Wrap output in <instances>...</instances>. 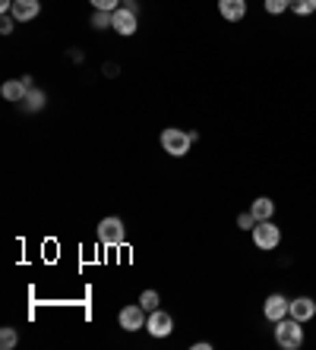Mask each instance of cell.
Masks as SVG:
<instances>
[{
    "label": "cell",
    "mask_w": 316,
    "mask_h": 350,
    "mask_svg": "<svg viewBox=\"0 0 316 350\" xmlns=\"http://www.w3.org/2000/svg\"><path fill=\"white\" fill-rule=\"evenodd\" d=\"M16 344H19V332H16V328H0V347H3V350H13V347H16Z\"/></svg>",
    "instance_id": "16"
},
{
    "label": "cell",
    "mask_w": 316,
    "mask_h": 350,
    "mask_svg": "<svg viewBox=\"0 0 316 350\" xmlns=\"http://www.w3.org/2000/svg\"><path fill=\"white\" fill-rule=\"evenodd\" d=\"M13 29H16V19L10 16V13H3V16H0V32H3V35H10V32H13Z\"/></svg>",
    "instance_id": "22"
},
{
    "label": "cell",
    "mask_w": 316,
    "mask_h": 350,
    "mask_svg": "<svg viewBox=\"0 0 316 350\" xmlns=\"http://www.w3.org/2000/svg\"><path fill=\"white\" fill-rule=\"evenodd\" d=\"M250 234H253V246L263 250V253H272L282 243V228H275V221H259Z\"/></svg>",
    "instance_id": "3"
},
{
    "label": "cell",
    "mask_w": 316,
    "mask_h": 350,
    "mask_svg": "<svg viewBox=\"0 0 316 350\" xmlns=\"http://www.w3.org/2000/svg\"><path fill=\"white\" fill-rule=\"evenodd\" d=\"M200 139L196 130H181V126H165L161 130V148H165L171 158H183L190 152V146Z\"/></svg>",
    "instance_id": "1"
},
{
    "label": "cell",
    "mask_w": 316,
    "mask_h": 350,
    "mask_svg": "<svg viewBox=\"0 0 316 350\" xmlns=\"http://www.w3.org/2000/svg\"><path fill=\"white\" fill-rule=\"evenodd\" d=\"M256 224H259V221L253 218V212H241V215H237V228H241V230H253Z\"/></svg>",
    "instance_id": "20"
},
{
    "label": "cell",
    "mask_w": 316,
    "mask_h": 350,
    "mask_svg": "<svg viewBox=\"0 0 316 350\" xmlns=\"http://www.w3.org/2000/svg\"><path fill=\"white\" fill-rule=\"evenodd\" d=\"M13 3H16V0H0V13H10V10H13Z\"/></svg>",
    "instance_id": "23"
},
{
    "label": "cell",
    "mask_w": 316,
    "mask_h": 350,
    "mask_svg": "<svg viewBox=\"0 0 316 350\" xmlns=\"http://www.w3.org/2000/svg\"><path fill=\"white\" fill-rule=\"evenodd\" d=\"M111 29H114L117 35H133L136 29H140V16H136V10L117 7V10H114V23H111Z\"/></svg>",
    "instance_id": "8"
},
{
    "label": "cell",
    "mask_w": 316,
    "mask_h": 350,
    "mask_svg": "<svg viewBox=\"0 0 316 350\" xmlns=\"http://www.w3.org/2000/svg\"><path fill=\"white\" fill-rule=\"evenodd\" d=\"M218 13L228 23H241L247 16V0H218Z\"/></svg>",
    "instance_id": "11"
},
{
    "label": "cell",
    "mask_w": 316,
    "mask_h": 350,
    "mask_svg": "<svg viewBox=\"0 0 316 350\" xmlns=\"http://www.w3.org/2000/svg\"><path fill=\"white\" fill-rule=\"evenodd\" d=\"M146 332H149L152 338H168V334L174 332V319H171V312L152 310L149 319H146Z\"/></svg>",
    "instance_id": "6"
},
{
    "label": "cell",
    "mask_w": 316,
    "mask_h": 350,
    "mask_svg": "<svg viewBox=\"0 0 316 350\" xmlns=\"http://www.w3.org/2000/svg\"><path fill=\"white\" fill-rule=\"evenodd\" d=\"M44 105H48V95H44L42 89H32L19 107H23V111H29V114H38V111H44Z\"/></svg>",
    "instance_id": "14"
},
{
    "label": "cell",
    "mask_w": 316,
    "mask_h": 350,
    "mask_svg": "<svg viewBox=\"0 0 316 350\" xmlns=\"http://www.w3.org/2000/svg\"><path fill=\"white\" fill-rule=\"evenodd\" d=\"M193 350H212V344H209V341H200V344H193Z\"/></svg>",
    "instance_id": "24"
},
{
    "label": "cell",
    "mask_w": 316,
    "mask_h": 350,
    "mask_svg": "<svg viewBox=\"0 0 316 350\" xmlns=\"http://www.w3.org/2000/svg\"><path fill=\"white\" fill-rule=\"evenodd\" d=\"M250 212H253V218L256 221H272L275 218V202L269 199V196H259V199H253Z\"/></svg>",
    "instance_id": "13"
},
{
    "label": "cell",
    "mask_w": 316,
    "mask_h": 350,
    "mask_svg": "<svg viewBox=\"0 0 316 350\" xmlns=\"http://www.w3.org/2000/svg\"><path fill=\"white\" fill-rule=\"evenodd\" d=\"M124 237H127V230H124V221L120 218H101L98 221V243L101 246H124Z\"/></svg>",
    "instance_id": "4"
},
{
    "label": "cell",
    "mask_w": 316,
    "mask_h": 350,
    "mask_svg": "<svg viewBox=\"0 0 316 350\" xmlns=\"http://www.w3.org/2000/svg\"><path fill=\"white\" fill-rule=\"evenodd\" d=\"M291 13H298V16H313L316 0H291Z\"/></svg>",
    "instance_id": "17"
},
{
    "label": "cell",
    "mask_w": 316,
    "mask_h": 350,
    "mask_svg": "<svg viewBox=\"0 0 316 350\" xmlns=\"http://www.w3.org/2000/svg\"><path fill=\"white\" fill-rule=\"evenodd\" d=\"M146 310H142L140 303H130V306H124V310L117 312V325L124 328V332H140V328H146Z\"/></svg>",
    "instance_id": "5"
},
{
    "label": "cell",
    "mask_w": 316,
    "mask_h": 350,
    "mask_svg": "<svg viewBox=\"0 0 316 350\" xmlns=\"http://www.w3.org/2000/svg\"><path fill=\"white\" fill-rule=\"evenodd\" d=\"M288 316L298 319V322H310V319L316 316V300H313V297H294Z\"/></svg>",
    "instance_id": "10"
},
{
    "label": "cell",
    "mask_w": 316,
    "mask_h": 350,
    "mask_svg": "<svg viewBox=\"0 0 316 350\" xmlns=\"http://www.w3.org/2000/svg\"><path fill=\"white\" fill-rule=\"evenodd\" d=\"M288 310H291V300H288L285 293H269L266 303H263V316H266L272 325L278 322V319L288 316Z\"/></svg>",
    "instance_id": "7"
},
{
    "label": "cell",
    "mask_w": 316,
    "mask_h": 350,
    "mask_svg": "<svg viewBox=\"0 0 316 350\" xmlns=\"http://www.w3.org/2000/svg\"><path fill=\"white\" fill-rule=\"evenodd\" d=\"M111 23H114V13H108V10H95V13H92V29H95V32L111 29Z\"/></svg>",
    "instance_id": "15"
},
{
    "label": "cell",
    "mask_w": 316,
    "mask_h": 350,
    "mask_svg": "<svg viewBox=\"0 0 316 350\" xmlns=\"http://www.w3.org/2000/svg\"><path fill=\"white\" fill-rule=\"evenodd\" d=\"M140 306H142L146 312L158 310V291H142V293H140Z\"/></svg>",
    "instance_id": "19"
},
{
    "label": "cell",
    "mask_w": 316,
    "mask_h": 350,
    "mask_svg": "<svg viewBox=\"0 0 316 350\" xmlns=\"http://www.w3.org/2000/svg\"><path fill=\"white\" fill-rule=\"evenodd\" d=\"M29 92H32V89H29V85L23 82V76H19V79H10V82H3V85H0V95L7 98V101H13V105H23Z\"/></svg>",
    "instance_id": "12"
},
{
    "label": "cell",
    "mask_w": 316,
    "mask_h": 350,
    "mask_svg": "<svg viewBox=\"0 0 316 350\" xmlns=\"http://www.w3.org/2000/svg\"><path fill=\"white\" fill-rule=\"evenodd\" d=\"M38 13H42V0H16L13 10H10V16L16 23H32Z\"/></svg>",
    "instance_id": "9"
},
{
    "label": "cell",
    "mask_w": 316,
    "mask_h": 350,
    "mask_svg": "<svg viewBox=\"0 0 316 350\" xmlns=\"http://www.w3.org/2000/svg\"><path fill=\"white\" fill-rule=\"evenodd\" d=\"M95 10H108V13H114L117 7H120V0H89Z\"/></svg>",
    "instance_id": "21"
},
{
    "label": "cell",
    "mask_w": 316,
    "mask_h": 350,
    "mask_svg": "<svg viewBox=\"0 0 316 350\" xmlns=\"http://www.w3.org/2000/svg\"><path fill=\"white\" fill-rule=\"evenodd\" d=\"M263 10L272 13V16H278V13H285V10H291V0H263Z\"/></svg>",
    "instance_id": "18"
},
{
    "label": "cell",
    "mask_w": 316,
    "mask_h": 350,
    "mask_svg": "<svg viewBox=\"0 0 316 350\" xmlns=\"http://www.w3.org/2000/svg\"><path fill=\"white\" fill-rule=\"evenodd\" d=\"M304 322H298V319L285 316L275 322V344L282 350H300L304 347Z\"/></svg>",
    "instance_id": "2"
}]
</instances>
